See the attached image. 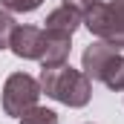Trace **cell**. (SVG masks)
I'll list each match as a JSON object with an SVG mask.
<instances>
[{
	"instance_id": "1",
	"label": "cell",
	"mask_w": 124,
	"mask_h": 124,
	"mask_svg": "<svg viewBox=\"0 0 124 124\" xmlns=\"http://www.w3.org/2000/svg\"><path fill=\"white\" fill-rule=\"evenodd\" d=\"M40 93H46L49 98L61 101L66 107H87L90 98H93V81L81 69H72L69 63L43 66V72H40Z\"/></svg>"
},
{
	"instance_id": "2",
	"label": "cell",
	"mask_w": 124,
	"mask_h": 124,
	"mask_svg": "<svg viewBox=\"0 0 124 124\" xmlns=\"http://www.w3.org/2000/svg\"><path fill=\"white\" fill-rule=\"evenodd\" d=\"M84 75L90 81H101L110 90L124 93V55H118L116 46L95 40L84 49Z\"/></svg>"
},
{
	"instance_id": "3",
	"label": "cell",
	"mask_w": 124,
	"mask_h": 124,
	"mask_svg": "<svg viewBox=\"0 0 124 124\" xmlns=\"http://www.w3.org/2000/svg\"><path fill=\"white\" fill-rule=\"evenodd\" d=\"M84 26L98 40L116 49H124V0H107V3L98 0L84 15Z\"/></svg>"
},
{
	"instance_id": "4",
	"label": "cell",
	"mask_w": 124,
	"mask_h": 124,
	"mask_svg": "<svg viewBox=\"0 0 124 124\" xmlns=\"http://www.w3.org/2000/svg\"><path fill=\"white\" fill-rule=\"evenodd\" d=\"M40 95L43 93H40V81L38 78H32L26 72H12L6 78V84H3V113L20 118L29 107L38 104Z\"/></svg>"
},
{
	"instance_id": "5",
	"label": "cell",
	"mask_w": 124,
	"mask_h": 124,
	"mask_svg": "<svg viewBox=\"0 0 124 124\" xmlns=\"http://www.w3.org/2000/svg\"><path fill=\"white\" fill-rule=\"evenodd\" d=\"M9 49L23 58V61H40V52H43V29L38 26H17L12 35V43Z\"/></svg>"
},
{
	"instance_id": "6",
	"label": "cell",
	"mask_w": 124,
	"mask_h": 124,
	"mask_svg": "<svg viewBox=\"0 0 124 124\" xmlns=\"http://www.w3.org/2000/svg\"><path fill=\"white\" fill-rule=\"evenodd\" d=\"M72 49V35H63L55 29H43V52H40V66H61L69 58Z\"/></svg>"
},
{
	"instance_id": "7",
	"label": "cell",
	"mask_w": 124,
	"mask_h": 124,
	"mask_svg": "<svg viewBox=\"0 0 124 124\" xmlns=\"http://www.w3.org/2000/svg\"><path fill=\"white\" fill-rule=\"evenodd\" d=\"M43 23H46L43 29H55V32H63V35H75V29L84 23V17H81L78 12H72L69 6H58L55 12L46 15Z\"/></svg>"
},
{
	"instance_id": "8",
	"label": "cell",
	"mask_w": 124,
	"mask_h": 124,
	"mask_svg": "<svg viewBox=\"0 0 124 124\" xmlns=\"http://www.w3.org/2000/svg\"><path fill=\"white\" fill-rule=\"evenodd\" d=\"M20 124H58V113L55 110H49V107H29L20 118H17Z\"/></svg>"
},
{
	"instance_id": "9",
	"label": "cell",
	"mask_w": 124,
	"mask_h": 124,
	"mask_svg": "<svg viewBox=\"0 0 124 124\" xmlns=\"http://www.w3.org/2000/svg\"><path fill=\"white\" fill-rule=\"evenodd\" d=\"M15 29H17V20H15L9 12H3V9H0V49H9Z\"/></svg>"
},
{
	"instance_id": "10",
	"label": "cell",
	"mask_w": 124,
	"mask_h": 124,
	"mask_svg": "<svg viewBox=\"0 0 124 124\" xmlns=\"http://www.w3.org/2000/svg\"><path fill=\"white\" fill-rule=\"evenodd\" d=\"M40 3H43V0H0V6H3V9L17 12V15H23V12H35Z\"/></svg>"
},
{
	"instance_id": "11",
	"label": "cell",
	"mask_w": 124,
	"mask_h": 124,
	"mask_svg": "<svg viewBox=\"0 0 124 124\" xmlns=\"http://www.w3.org/2000/svg\"><path fill=\"white\" fill-rule=\"evenodd\" d=\"M95 3H98V0H63V6H69V9H72V12H78L81 17H84V15L93 9Z\"/></svg>"
}]
</instances>
